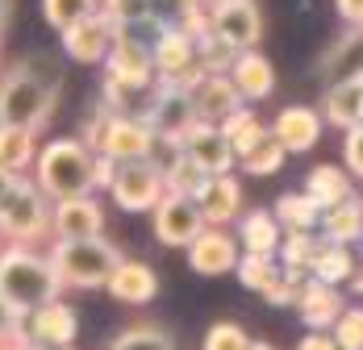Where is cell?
Masks as SVG:
<instances>
[{"label":"cell","instance_id":"1","mask_svg":"<svg viewBox=\"0 0 363 350\" xmlns=\"http://www.w3.org/2000/svg\"><path fill=\"white\" fill-rule=\"evenodd\" d=\"M92 159H96V150L84 138H50L38 146L30 171L50 201H63V196L92 192Z\"/></svg>","mask_w":363,"mask_h":350},{"label":"cell","instance_id":"2","mask_svg":"<svg viewBox=\"0 0 363 350\" xmlns=\"http://www.w3.org/2000/svg\"><path fill=\"white\" fill-rule=\"evenodd\" d=\"M0 296H9L26 313L50 296H63V283L38 246L4 242V250H0Z\"/></svg>","mask_w":363,"mask_h":350},{"label":"cell","instance_id":"3","mask_svg":"<svg viewBox=\"0 0 363 350\" xmlns=\"http://www.w3.org/2000/svg\"><path fill=\"white\" fill-rule=\"evenodd\" d=\"M46 259H50V267H55L63 288H84L88 292V288H105L109 271L121 259V250L105 242L101 234H92V238H55Z\"/></svg>","mask_w":363,"mask_h":350},{"label":"cell","instance_id":"4","mask_svg":"<svg viewBox=\"0 0 363 350\" xmlns=\"http://www.w3.org/2000/svg\"><path fill=\"white\" fill-rule=\"evenodd\" d=\"M55 113V79L38 75L34 63H21L0 79V125L42 130Z\"/></svg>","mask_w":363,"mask_h":350},{"label":"cell","instance_id":"5","mask_svg":"<svg viewBox=\"0 0 363 350\" xmlns=\"http://www.w3.org/2000/svg\"><path fill=\"white\" fill-rule=\"evenodd\" d=\"M46 234H50V196L30 175H17L13 188L0 201V238L4 242L38 246Z\"/></svg>","mask_w":363,"mask_h":350},{"label":"cell","instance_id":"6","mask_svg":"<svg viewBox=\"0 0 363 350\" xmlns=\"http://www.w3.org/2000/svg\"><path fill=\"white\" fill-rule=\"evenodd\" d=\"M84 142H88L96 154H109L113 163H130V159H146V154H150L155 130H150L146 117L105 108V113L88 125V138Z\"/></svg>","mask_w":363,"mask_h":350},{"label":"cell","instance_id":"7","mask_svg":"<svg viewBox=\"0 0 363 350\" xmlns=\"http://www.w3.org/2000/svg\"><path fill=\"white\" fill-rule=\"evenodd\" d=\"M150 63H155V79L172 84V88H192L205 71L196 63V38L184 34L180 26H163L155 42H150Z\"/></svg>","mask_w":363,"mask_h":350},{"label":"cell","instance_id":"8","mask_svg":"<svg viewBox=\"0 0 363 350\" xmlns=\"http://www.w3.org/2000/svg\"><path fill=\"white\" fill-rule=\"evenodd\" d=\"M105 192L113 196V205L121 213H150L163 201L167 188H163L159 163H150V159H130V163H117V171H113Z\"/></svg>","mask_w":363,"mask_h":350},{"label":"cell","instance_id":"9","mask_svg":"<svg viewBox=\"0 0 363 350\" xmlns=\"http://www.w3.org/2000/svg\"><path fill=\"white\" fill-rule=\"evenodd\" d=\"M209 34L221 38L230 50H251L263 38V17L255 0H234V4H209Z\"/></svg>","mask_w":363,"mask_h":350},{"label":"cell","instance_id":"10","mask_svg":"<svg viewBox=\"0 0 363 350\" xmlns=\"http://www.w3.org/2000/svg\"><path fill=\"white\" fill-rule=\"evenodd\" d=\"M155 238L172 250H184L201 230H205V217L196 209L192 196H176V192H163V201L155 205Z\"/></svg>","mask_w":363,"mask_h":350},{"label":"cell","instance_id":"11","mask_svg":"<svg viewBox=\"0 0 363 350\" xmlns=\"http://www.w3.org/2000/svg\"><path fill=\"white\" fill-rule=\"evenodd\" d=\"M59 34H63V50H67V59L88 67V63H105L113 38H117V26H113V17H105V13L96 9V13L79 17L75 26L59 30Z\"/></svg>","mask_w":363,"mask_h":350},{"label":"cell","instance_id":"12","mask_svg":"<svg viewBox=\"0 0 363 350\" xmlns=\"http://www.w3.org/2000/svg\"><path fill=\"white\" fill-rule=\"evenodd\" d=\"M105 230V209L92 192L50 201V234L55 238H92Z\"/></svg>","mask_w":363,"mask_h":350},{"label":"cell","instance_id":"13","mask_svg":"<svg viewBox=\"0 0 363 350\" xmlns=\"http://www.w3.org/2000/svg\"><path fill=\"white\" fill-rule=\"evenodd\" d=\"M184 250H188V263L196 276H225V271H234V263L242 254L238 238L225 234V225H205Z\"/></svg>","mask_w":363,"mask_h":350},{"label":"cell","instance_id":"14","mask_svg":"<svg viewBox=\"0 0 363 350\" xmlns=\"http://www.w3.org/2000/svg\"><path fill=\"white\" fill-rule=\"evenodd\" d=\"M21 329H26L30 342H75V334H79V313H75L67 300L50 296V300H42V305H34V309L21 313Z\"/></svg>","mask_w":363,"mask_h":350},{"label":"cell","instance_id":"15","mask_svg":"<svg viewBox=\"0 0 363 350\" xmlns=\"http://www.w3.org/2000/svg\"><path fill=\"white\" fill-rule=\"evenodd\" d=\"M180 146H184V154L196 159L209 175H225V171H234V163H238L230 138L221 134V125H209V121H192V125L184 130Z\"/></svg>","mask_w":363,"mask_h":350},{"label":"cell","instance_id":"16","mask_svg":"<svg viewBox=\"0 0 363 350\" xmlns=\"http://www.w3.org/2000/svg\"><path fill=\"white\" fill-rule=\"evenodd\" d=\"M322 113L309 105H289L276 113V121L267 125V134L280 142L289 154H305V150H313L318 146V138H322Z\"/></svg>","mask_w":363,"mask_h":350},{"label":"cell","instance_id":"17","mask_svg":"<svg viewBox=\"0 0 363 350\" xmlns=\"http://www.w3.org/2000/svg\"><path fill=\"white\" fill-rule=\"evenodd\" d=\"M188 96H192V113H196V121H209V125L225 121L234 108L242 105V96H238V88L230 84L225 71H205V75L188 88Z\"/></svg>","mask_w":363,"mask_h":350},{"label":"cell","instance_id":"18","mask_svg":"<svg viewBox=\"0 0 363 350\" xmlns=\"http://www.w3.org/2000/svg\"><path fill=\"white\" fill-rule=\"evenodd\" d=\"M192 201H196V209H201V217H205V225H234L238 213H242V184H238L230 171L209 175L205 188H201Z\"/></svg>","mask_w":363,"mask_h":350},{"label":"cell","instance_id":"19","mask_svg":"<svg viewBox=\"0 0 363 350\" xmlns=\"http://www.w3.org/2000/svg\"><path fill=\"white\" fill-rule=\"evenodd\" d=\"M230 84L238 88V96L242 101H267L272 92H276V67H272V59L267 55H259V50H238L234 59H230Z\"/></svg>","mask_w":363,"mask_h":350},{"label":"cell","instance_id":"20","mask_svg":"<svg viewBox=\"0 0 363 350\" xmlns=\"http://www.w3.org/2000/svg\"><path fill=\"white\" fill-rule=\"evenodd\" d=\"M292 309L301 313V321L309 329H330L338 321V313L347 309V296L338 292V283H322V280L309 276V280L301 283V296H296Z\"/></svg>","mask_w":363,"mask_h":350},{"label":"cell","instance_id":"21","mask_svg":"<svg viewBox=\"0 0 363 350\" xmlns=\"http://www.w3.org/2000/svg\"><path fill=\"white\" fill-rule=\"evenodd\" d=\"M105 292L113 300H121V305H146V300L159 296V276L138 259H117V267L105 280Z\"/></svg>","mask_w":363,"mask_h":350},{"label":"cell","instance_id":"22","mask_svg":"<svg viewBox=\"0 0 363 350\" xmlns=\"http://www.w3.org/2000/svg\"><path fill=\"white\" fill-rule=\"evenodd\" d=\"M322 121L338 125V130H351L363 121V75L351 79H334L322 96Z\"/></svg>","mask_w":363,"mask_h":350},{"label":"cell","instance_id":"23","mask_svg":"<svg viewBox=\"0 0 363 350\" xmlns=\"http://www.w3.org/2000/svg\"><path fill=\"white\" fill-rule=\"evenodd\" d=\"M318 225H322V238H330V242H342V246L363 242V201L359 196H347V201L322 209Z\"/></svg>","mask_w":363,"mask_h":350},{"label":"cell","instance_id":"24","mask_svg":"<svg viewBox=\"0 0 363 350\" xmlns=\"http://www.w3.org/2000/svg\"><path fill=\"white\" fill-rule=\"evenodd\" d=\"M280 238H284V230L272 217V209L238 213V246L242 250H251V254H276Z\"/></svg>","mask_w":363,"mask_h":350},{"label":"cell","instance_id":"25","mask_svg":"<svg viewBox=\"0 0 363 350\" xmlns=\"http://www.w3.org/2000/svg\"><path fill=\"white\" fill-rule=\"evenodd\" d=\"M355 254H351V246L342 242H330V238H318L313 246V259H309V276L322 283H347V276L355 271Z\"/></svg>","mask_w":363,"mask_h":350},{"label":"cell","instance_id":"26","mask_svg":"<svg viewBox=\"0 0 363 350\" xmlns=\"http://www.w3.org/2000/svg\"><path fill=\"white\" fill-rule=\"evenodd\" d=\"M305 196H309L318 209H330V205H338V201L355 196V188H351V175L342 171V167L322 163V167H313L309 179H305Z\"/></svg>","mask_w":363,"mask_h":350},{"label":"cell","instance_id":"27","mask_svg":"<svg viewBox=\"0 0 363 350\" xmlns=\"http://www.w3.org/2000/svg\"><path fill=\"white\" fill-rule=\"evenodd\" d=\"M34 154H38V130L0 125V167H9L13 175H26L34 167Z\"/></svg>","mask_w":363,"mask_h":350},{"label":"cell","instance_id":"28","mask_svg":"<svg viewBox=\"0 0 363 350\" xmlns=\"http://www.w3.org/2000/svg\"><path fill=\"white\" fill-rule=\"evenodd\" d=\"M322 75L330 84L334 79H351V75H363V34L351 30V34L338 38V46L322 59Z\"/></svg>","mask_w":363,"mask_h":350},{"label":"cell","instance_id":"29","mask_svg":"<svg viewBox=\"0 0 363 350\" xmlns=\"http://www.w3.org/2000/svg\"><path fill=\"white\" fill-rule=\"evenodd\" d=\"M159 171H163V188L176 192V196H196V192L205 188V179H209V171H205L196 159H188L184 150L180 154H172Z\"/></svg>","mask_w":363,"mask_h":350},{"label":"cell","instance_id":"30","mask_svg":"<svg viewBox=\"0 0 363 350\" xmlns=\"http://www.w3.org/2000/svg\"><path fill=\"white\" fill-rule=\"evenodd\" d=\"M272 217L280 221V230L292 234V230H318V221H322V209L305 196V192H284L280 201H276V209Z\"/></svg>","mask_w":363,"mask_h":350},{"label":"cell","instance_id":"31","mask_svg":"<svg viewBox=\"0 0 363 350\" xmlns=\"http://www.w3.org/2000/svg\"><path fill=\"white\" fill-rule=\"evenodd\" d=\"M313 246H318V234H313V230H292V234H284L280 246H276V263H280V271H289V276H309Z\"/></svg>","mask_w":363,"mask_h":350},{"label":"cell","instance_id":"32","mask_svg":"<svg viewBox=\"0 0 363 350\" xmlns=\"http://www.w3.org/2000/svg\"><path fill=\"white\" fill-rule=\"evenodd\" d=\"M218 125H221V134L230 138V146H234V159H238V154H247L255 142L267 134V125H263V121L255 117V108H247V105H238L225 121H218Z\"/></svg>","mask_w":363,"mask_h":350},{"label":"cell","instance_id":"33","mask_svg":"<svg viewBox=\"0 0 363 350\" xmlns=\"http://www.w3.org/2000/svg\"><path fill=\"white\" fill-rule=\"evenodd\" d=\"M234 271H238V283L251 288V292H259V296L280 280V263H276V254H251V250H242L238 263H234Z\"/></svg>","mask_w":363,"mask_h":350},{"label":"cell","instance_id":"34","mask_svg":"<svg viewBox=\"0 0 363 350\" xmlns=\"http://www.w3.org/2000/svg\"><path fill=\"white\" fill-rule=\"evenodd\" d=\"M284 159H289V150L272 138V134H263L247 154H238V167H242L247 175H276L280 167H284Z\"/></svg>","mask_w":363,"mask_h":350},{"label":"cell","instance_id":"35","mask_svg":"<svg viewBox=\"0 0 363 350\" xmlns=\"http://www.w3.org/2000/svg\"><path fill=\"white\" fill-rule=\"evenodd\" d=\"M109 350H176V342L159 325H130L109 342Z\"/></svg>","mask_w":363,"mask_h":350},{"label":"cell","instance_id":"36","mask_svg":"<svg viewBox=\"0 0 363 350\" xmlns=\"http://www.w3.org/2000/svg\"><path fill=\"white\" fill-rule=\"evenodd\" d=\"M96 9H101V0H42V17L55 30H67V26H75L79 17H88Z\"/></svg>","mask_w":363,"mask_h":350},{"label":"cell","instance_id":"37","mask_svg":"<svg viewBox=\"0 0 363 350\" xmlns=\"http://www.w3.org/2000/svg\"><path fill=\"white\" fill-rule=\"evenodd\" d=\"M330 334H334V342H338V350H363V309L355 305H347L342 313H338V321L330 325Z\"/></svg>","mask_w":363,"mask_h":350},{"label":"cell","instance_id":"38","mask_svg":"<svg viewBox=\"0 0 363 350\" xmlns=\"http://www.w3.org/2000/svg\"><path fill=\"white\" fill-rule=\"evenodd\" d=\"M247 342L251 338H247V329L238 321H218V325H209L201 350H247Z\"/></svg>","mask_w":363,"mask_h":350},{"label":"cell","instance_id":"39","mask_svg":"<svg viewBox=\"0 0 363 350\" xmlns=\"http://www.w3.org/2000/svg\"><path fill=\"white\" fill-rule=\"evenodd\" d=\"M101 13L113 17V26H134L150 17V0H101Z\"/></svg>","mask_w":363,"mask_h":350},{"label":"cell","instance_id":"40","mask_svg":"<svg viewBox=\"0 0 363 350\" xmlns=\"http://www.w3.org/2000/svg\"><path fill=\"white\" fill-rule=\"evenodd\" d=\"M205 0H150V17L155 21H163V26H176L184 13H192V9H201Z\"/></svg>","mask_w":363,"mask_h":350},{"label":"cell","instance_id":"41","mask_svg":"<svg viewBox=\"0 0 363 350\" xmlns=\"http://www.w3.org/2000/svg\"><path fill=\"white\" fill-rule=\"evenodd\" d=\"M342 163H347V171L355 175V179H363V121L347 130V142H342Z\"/></svg>","mask_w":363,"mask_h":350},{"label":"cell","instance_id":"42","mask_svg":"<svg viewBox=\"0 0 363 350\" xmlns=\"http://www.w3.org/2000/svg\"><path fill=\"white\" fill-rule=\"evenodd\" d=\"M17 329H21V309H17L9 296H0V342H4V338H13Z\"/></svg>","mask_w":363,"mask_h":350},{"label":"cell","instance_id":"43","mask_svg":"<svg viewBox=\"0 0 363 350\" xmlns=\"http://www.w3.org/2000/svg\"><path fill=\"white\" fill-rule=\"evenodd\" d=\"M113 171H117V163H113L109 154H96V159H92V192H101V188H109Z\"/></svg>","mask_w":363,"mask_h":350},{"label":"cell","instance_id":"44","mask_svg":"<svg viewBox=\"0 0 363 350\" xmlns=\"http://www.w3.org/2000/svg\"><path fill=\"white\" fill-rule=\"evenodd\" d=\"M296 350H338V342H334L330 329H313V334H305V338L296 342Z\"/></svg>","mask_w":363,"mask_h":350},{"label":"cell","instance_id":"45","mask_svg":"<svg viewBox=\"0 0 363 350\" xmlns=\"http://www.w3.org/2000/svg\"><path fill=\"white\" fill-rule=\"evenodd\" d=\"M334 9H338V17L347 26H359L363 21V0H334Z\"/></svg>","mask_w":363,"mask_h":350},{"label":"cell","instance_id":"46","mask_svg":"<svg viewBox=\"0 0 363 350\" xmlns=\"http://www.w3.org/2000/svg\"><path fill=\"white\" fill-rule=\"evenodd\" d=\"M347 283H351V292H355V296H363V259L355 263V271L347 276Z\"/></svg>","mask_w":363,"mask_h":350},{"label":"cell","instance_id":"47","mask_svg":"<svg viewBox=\"0 0 363 350\" xmlns=\"http://www.w3.org/2000/svg\"><path fill=\"white\" fill-rule=\"evenodd\" d=\"M26 350H75V342H26Z\"/></svg>","mask_w":363,"mask_h":350},{"label":"cell","instance_id":"48","mask_svg":"<svg viewBox=\"0 0 363 350\" xmlns=\"http://www.w3.org/2000/svg\"><path fill=\"white\" fill-rule=\"evenodd\" d=\"M13 179H17V175L9 171V167H0V201H4V192L13 188Z\"/></svg>","mask_w":363,"mask_h":350},{"label":"cell","instance_id":"49","mask_svg":"<svg viewBox=\"0 0 363 350\" xmlns=\"http://www.w3.org/2000/svg\"><path fill=\"white\" fill-rule=\"evenodd\" d=\"M247 350H276L272 342H247Z\"/></svg>","mask_w":363,"mask_h":350},{"label":"cell","instance_id":"50","mask_svg":"<svg viewBox=\"0 0 363 350\" xmlns=\"http://www.w3.org/2000/svg\"><path fill=\"white\" fill-rule=\"evenodd\" d=\"M4 17H9V0H0V30H4Z\"/></svg>","mask_w":363,"mask_h":350},{"label":"cell","instance_id":"51","mask_svg":"<svg viewBox=\"0 0 363 350\" xmlns=\"http://www.w3.org/2000/svg\"><path fill=\"white\" fill-rule=\"evenodd\" d=\"M209 4H234V0H209Z\"/></svg>","mask_w":363,"mask_h":350},{"label":"cell","instance_id":"52","mask_svg":"<svg viewBox=\"0 0 363 350\" xmlns=\"http://www.w3.org/2000/svg\"><path fill=\"white\" fill-rule=\"evenodd\" d=\"M355 30H359V34H363V21H359V26H355Z\"/></svg>","mask_w":363,"mask_h":350},{"label":"cell","instance_id":"53","mask_svg":"<svg viewBox=\"0 0 363 350\" xmlns=\"http://www.w3.org/2000/svg\"><path fill=\"white\" fill-rule=\"evenodd\" d=\"M0 250H4V238H0Z\"/></svg>","mask_w":363,"mask_h":350}]
</instances>
